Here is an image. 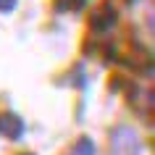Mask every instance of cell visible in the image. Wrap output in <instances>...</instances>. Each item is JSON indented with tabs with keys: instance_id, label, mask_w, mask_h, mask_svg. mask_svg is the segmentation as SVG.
<instances>
[{
	"instance_id": "1",
	"label": "cell",
	"mask_w": 155,
	"mask_h": 155,
	"mask_svg": "<svg viewBox=\"0 0 155 155\" xmlns=\"http://www.w3.org/2000/svg\"><path fill=\"white\" fill-rule=\"evenodd\" d=\"M113 21H116V16H113V11L108 8V5H103L97 13H92V26H97V29H108Z\"/></svg>"
},
{
	"instance_id": "3",
	"label": "cell",
	"mask_w": 155,
	"mask_h": 155,
	"mask_svg": "<svg viewBox=\"0 0 155 155\" xmlns=\"http://www.w3.org/2000/svg\"><path fill=\"white\" fill-rule=\"evenodd\" d=\"M90 139H82L79 145H76V150H74V155H92V150H90Z\"/></svg>"
},
{
	"instance_id": "4",
	"label": "cell",
	"mask_w": 155,
	"mask_h": 155,
	"mask_svg": "<svg viewBox=\"0 0 155 155\" xmlns=\"http://www.w3.org/2000/svg\"><path fill=\"white\" fill-rule=\"evenodd\" d=\"M13 3H16V0H0V11H11Z\"/></svg>"
},
{
	"instance_id": "2",
	"label": "cell",
	"mask_w": 155,
	"mask_h": 155,
	"mask_svg": "<svg viewBox=\"0 0 155 155\" xmlns=\"http://www.w3.org/2000/svg\"><path fill=\"white\" fill-rule=\"evenodd\" d=\"M0 131H3L5 137H18V134H21V124H18L13 116H3V118H0Z\"/></svg>"
}]
</instances>
